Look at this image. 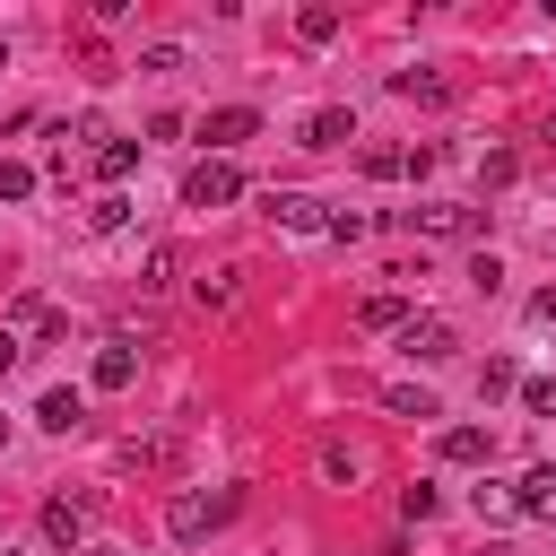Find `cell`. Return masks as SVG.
<instances>
[{"mask_svg":"<svg viewBox=\"0 0 556 556\" xmlns=\"http://www.w3.org/2000/svg\"><path fill=\"white\" fill-rule=\"evenodd\" d=\"M0 70H9V43H0Z\"/></svg>","mask_w":556,"mask_h":556,"instance_id":"cell-33","label":"cell"},{"mask_svg":"<svg viewBox=\"0 0 556 556\" xmlns=\"http://www.w3.org/2000/svg\"><path fill=\"white\" fill-rule=\"evenodd\" d=\"M348 139H356L348 104H313V113H304V148H348Z\"/></svg>","mask_w":556,"mask_h":556,"instance_id":"cell-7","label":"cell"},{"mask_svg":"<svg viewBox=\"0 0 556 556\" xmlns=\"http://www.w3.org/2000/svg\"><path fill=\"white\" fill-rule=\"evenodd\" d=\"M521 374H513V356H486V374H478V391H513Z\"/></svg>","mask_w":556,"mask_h":556,"instance_id":"cell-28","label":"cell"},{"mask_svg":"<svg viewBox=\"0 0 556 556\" xmlns=\"http://www.w3.org/2000/svg\"><path fill=\"white\" fill-rule=\"evenodd\" d=\"M434 504H443V495H434V486H426V478H417V486H408V495H400V513H408V521H434Z\"/></svg>","mask_w":556,"mask_h":556,"instance_id":"cell-26","label":"cell"},{"mask_svg":"<svg viewBox=\"0 0 556 556\" xmlns=\"http://www.w3.org/2000/svg\"><path fill=\"white\" fill-rule=\"evenodd\" d=\"M43 313H52V304H43V295H35V287H17V295H9V321H26V330H35V321H43Z\"/></svg>","mask_w":556,"mask_h":556,"instance_id":"cell-25","label":"cell"},{"mask_svg":"<svg viewBox=\"0 0 556 556\" xmlns=\"http://www.w3.org/2000/svg\"><path fill=\"white\" fill-rule=\"evenodd\" d=\"M35 426H52V434H78V426H87V400H78V391H43V400H35Z\"/></svg>","mask_w":556,"mask_h":556,"instance_id":"cell-10","label":"cell"},{"mask_svg":"<svg viewBox=\"0 0 556 556\" xmlns=\"http://www.w3.org/2000/svg\"><path fill=\"white\" fill-rule=\"evenodd\" d=\"M130 374H139V356H130V348H122V339H113V348H104V356H96V391H122V382H130Z\"/></svg>","mask_w":556,"mask_h":556,"instance_id":"cell-17","label":"cell"},{"mask_svg":"<svg viewBox=\"0 0 556 556\" xmlns=\"http://www.w3.org/2000/svg\"><path fill=\"white\" fill-rule=\"evenodd\" d=\"M486 556H504V547H486Z\"/></svg>","mask_w":556,"mask_h":556,"instance_id":"cell-37","label":"cell"},{"mask_svg":"<svg viewBox=\"0 0 556 556\" xmlns=\"http://www.w3.org/2000/svg\"><path fill=\"white\" fill-rule=\"evenodd\" d=\"M521 408H530V417H556V382L530 374V382H521Z\"/></svg>","mask_w":556,"mask_h":556,"instance_id":"cell-23","label":"cell"},{"mask_svg":"<svg viewBox=\"0 0 556 556\" xmlns=\"http://www.w3.org/2000/svg\"><path fill=\"white\" fill-rule=\"evenodd\" d=\"M87 556H113V547H87Z\"/></svg>","mask_w":556,"mask_h":556,"instance_id":"cell-35","label":"cell"},{"mask_svg":"<svg viewBox=\"0 0 556 556\" xmlns=\"http://www.w3.org/2000/svg\"><path fill=\"white\" fill-rule=\"evenodd\" d=\"M382 400H391V417H443V408H434V391H417V382H391Z\"/></svg>","mask_w":556,"mask_h":556,"instance_id":"cell-18","label":"cell"},{"mask_svg":"<svg viewBox=\"0 0 556 556\" xmlns=\"http://www.w3.org/2000/svg\"><path fill=\"white\" fill-rule=\"evenodd\" d=\"M469 504H478V521H513V486H495V478H478Z\"/></svg>","mask_w":556,"mask_h":556,"instance_id":"cell-21","label":"cell"},{"mask_svg":"<svg viewBox=\"0 0 556 556\" xmlns=\"http://www.w3.org/2000/svg\"><path fill=\"white\" fill-rule=\"evenodd\" d=\"M400 348H408L417 365H443L460 339H452V321H434V313H408V321H400Z\"/></svg>","mask_w":556,"mask_h":556,"instance_id":"cell-5","label":"cell"},{"mask_svg":"<svg viewBox=\"0 0 556 556\" xmlns=\"http://www.w3.org/2000/svg\"><path fill=\"white\" fill-rule=\"evenodd\" d=\"M0 556H17V547H0Z\"/></svg>","mask_w":556,"mask_h":556,"instance_id":"cell-36","label":"cell"},{"mask_svg":"<svg viewBox=\"0 0 556 556\" xmlns=\"http://www.w3.org/2000/svg\"><path fill=\"white\" fill-rule=\"evenodd\" d=\"M35 191V165H0V200H26Z\"/></svg>","mask_w":556,"mask_h":556,"instance_id":"cell-30","label":"cell"},{"mask_svg":"<svg viewBox=\"0 0 556 556\" xmlns=\"http://www.w3.org/2000/svg\"><path fill=\"white\" fill-rule=\"evenodd\" d=\"M530 321H539V330H556V287H539V295H530Z\"/></svg>","mask_w":556,"mask_h":556,"instance_id":"cell-31","label":"cell"},{"mask_svg":"<svg viewBox=\"0 0 556 556\" xmlns=\"http://www.w3.org/2000/svg\"><path fill=\"white\" fill-rule=\"evenodd\" d=\"M295 26H304V43H330V35H339V9H330V0H313Z\"/></svg>","mask_w":556,"mask_h":556,"instance_id":"cell-22","label":"cell"},{"mask_svg":"<svg viewBox=\"0 0 556 556\" xmlns=\"http://www.w3.org/2000/svg\"><path fill=\"white\" fill-rule=\"evenodd\" d=\"M426 165H434V148H365L374 182H400V174H426Z\"/></svg>","mask_w":556,"mask_h":556,"instance_id":"cell-8","label":"cell"},{"mask_svg":"<svg viewBox=\"0 0 556 556\" xmlns=\"http://www.w3.org/2000/svg\"><path fill=\"white\" fill-rule=\"evenodd\" d=\"M17 356H26V348H17L9 330H0V374H17Z\"/></svg>","mask_w":556,"mask_h":556,"instance_id":"cell-32","label":"cell"},{"mask_svg":"<svg viewBox=\"0 0 556 556\" xmlns=\"http://www.w3.org/2000/svg\"><path fill=\"white\" fill-rule=\"evenodd\" d=\"M261 217H269V226H287V235H330V208H321V200H304V191H269V200H261Z\"/></svg>","mask_w":556,"mask_h":556,"instance_id":"cell-3","label":"cell"},{"mask_svg":"<svg viewBox=\"0 0 556 556\" xmlns=\"http://www.w3.org/2000/svg\"><path fill=\"white\" fill-rule=\"evenodd\" d=\"M122 217H130V200H113V191H104V200H96V208H87V226H96V235H113V226H122Z\"/></svg>","mask_w":556,"mask_h":556,"instance_id":"cell-24","label":"cell"},{"mask_svg":"<svg viewBox=\"0 0 556 556\" xmlns=\"http://www.w3.org/2000/svg\"><path fill=\"white\" fill-rule=\"evenodd\" d=\"M469 287H478V295H495V287H504V269H495V252H478V261H469Z\"/></svg>","mask_w":556,"mask_h":556,"instance_id":"cell-27","label":"cell"},{"mask_svg":"<svg viewBox=\"0 0 556 556\" xmlns=\"http://www.w3.org/2000/svg\"><path fill=\"white\" fill-rule=\"evenodd\" d=\"M235 504H243L235 486H226V495H174V504H165V530L191 547V539H208L217 521H235Z\"/></svg>","mask_w":556,"mask_h":556,"instance_id":"cell-1","label":"cell"},{"mask_svg":"<svg viewBox=\"0 0 556 556\" xmlns=\"http://www.w3.org/2000/svg\"><path fill=\"white\" fill-rule=\"evenodd\" d=\"M235 295H243V269H208V278H200V304H217V313H226Z\"/></svg>","mask_w":556,"mask_h":556,"instance_id":"cell-20","label":"cell"},{"mask_svg":"<svg viewBox=\"0 0 556 556\" xmlns=\"http://www.w3.org/2000/svg\"><path fill=\"white\" fill-rule=\"evenodd\" d=\"M130 156H139L130 139H96V174H104V182H122V174H130Z\"/></svg>","mask_w":556,"mask_h":556,"instance_id":"cell-19","label":"cell"},{"mask_svg":"<svg viewBox=\"0 0 556 556\" xmlns=\"http://www.w3.org/2000/svg\"><path fill=\"white\" fill-rule=\"evenodd\" d=\"M321 469H330L339 486H356V452H348V443H330V452H321Z\"/></svg>","mask_w":556,"mask_h":556,"instance_id":"cell-29","label":"cell"},{"mask_svg":"<svg viewBox=\"0 0 556 556\" xmlns=\"http://www.w3.org/2000/svg\"><path fill=\"white\" fill-rule=\"evenodd\" d=\"M513 513H530V521H556V460H539V469L513 486Z\"/></svg>","mask_w":556,"mask_h":556,"instance_id":"cell-6","label":"cell"},{"mask_svg":"<svg viewBox=\"0 0 556 556\" xmlns=\"http://www.w3.org/2000/svg\"><path fill=\"white\" fill-rule=\"evenodd\" d=\"M547 139H556V113H547Z\"/></svg>","mask_w":556,"mask_h":556,"instance_id":"cell-34","label":"cell"},{"mask_svg":"<svg viewBox=\"0 0 556 556\" xmlns=\"http://www.w3.org/2000/svg\"><path fill=\"white\" fill-rule=\"evenodd\" d=\"M356 321H365V330H400V321H408V295H365Z\"/></svg>","mask_w":556,"mask_h":556,"instance_id":"cell-16","label":"cell"},{"mask_svg":"<svg viewBox=\"0 0 556 556\" xmlns=\"http://www.w3.org/2000/svg\"><path fill=\"white\" fill-rule=\"evenodd\" d=\"M408 226H417V235H434V243H460V235H478V226H486V208L434 200V208H408Z\"/></svg>","mask_w":556,"mask_h":556,"instance_id":"cell-4","label":"cell"},{"mask_svg":"<svg viewBox=\"0 0 556 556\" xmlns=\"http://www.w3.org/2000/svg\"><path fill=\"white\" fill-rule=\"evenodd\" d=\"M235 191H243V174H235L226 156H200V165L182 174V208H226Z\"/></svg>","mask_w":556,"mask_h":556,"instance_id":"cell-2","label":"cell"},{"mask_svg":"<svg viewBox=\"0 0 556 556\" xmlns=\"http://www.w3.org/2000/svg\"><path fill=\"white\" fill-rule=\"evenodd\" d=\"M43 539L52 547H78L87 539V504H43Z\"/></svg>","mask_w":556,"mask_h":556,"instance_id":"cell-13","label":"cell"},{"mask_svg":"<svg viewBox=\"0 0 556 556\" xmlns=\"http://www.w3.org/2000/svg\"><path fill=\"white\" fill-rule=\"evenodd\" d=\"M200 130H208V148H235V139H252V130H261V113H252V104H217Z\"/></svg>","mask_w":556,"mask_h":556,"instance_id":"cell-9","label":"cell"},{"mask_svg":"<svg viewBox=\"0 0 556 556\" xmlns=\"http://www.w3.org/2000/svg\"><path fill=\"white\" fill-rule=\"evenodd\" d=\"M174 269H182V252H174V243H156V252L139 261V295H156V287H174Z\"/></svg>","mask_w":556,"mask_h":556,"instance_id":"cell-15","label":"cell"},{"mask_svg":"<svg viewBox=\"0 0 556 556\" xmlns=\"http://www.w3.org/2000/svg\"><path fill=\"white\" fill-rule=\"evenodd\" d=\"M391 87L417 96V104H443V96H452V78H434V70H391Z\"/></svg>","mask_w":556,"mask_h":556,"instance_id":"cell-14","label":"cell"},{"mask_svg":"<svg viewBox=\"0 0 556 556\" xmlns=\"http://www.w3.org/2000/svg\"><path fill=\"white\" fill-rule=\"evenodd\" d=\"M443 460L478 469V460H495V434H486V426H452V434H443Z\"/></svg>","mask_w":556,"mask_h":556,"instance_id":"cell-11","label":"cell"},{"mask_svg":"<svg viewBox=\"0 0 556 556\" xmlns=\"http://www.w3.org/2000/svg\"><path fill=\"white\" fill-rule=\"evenodd\" d=\"M174 452H182L174 434H148V443L130 434V443H122V460H130V469H148V478H156V469H174Z\"/></svg>","mask_w":556,"mask_h":556,"instance_id":"cell-12","label":"cell"}]
</instances>
